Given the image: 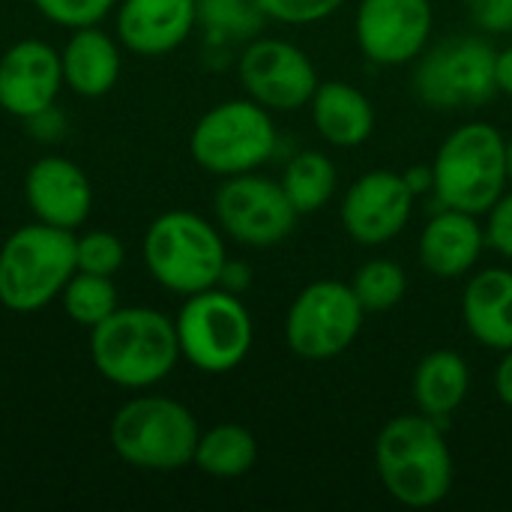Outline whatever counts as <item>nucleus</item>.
Wrapping results in <instances>:
<instances>
[{
	"label": "nucleus",
	"mask_w": 512,
	"mask_h": 512,
	"mask_svg": "<svg viewBox=\"0 0 512 512\" xmlns=\"http://www.w3.org/2000/svg\"><path fill=\"white\" fill-rule=\"evenodd\" d=\"M474 24L486 33L512 30V0H465Z\"/></svg>",
	"instance_id": "31"
},
{
	"label": "nucleus",
	"mask_w": 512,
	"mask_h": 512,
	"mask_svg": "<svg viewBox=\"0 0 512 512\" xmlns=\"http://www.w3.org/2000/svg\"><path fill=\"white\" fill-rule=\"evenodd\" d=\"M60 63H63V84L84 99H99L111 93L123 69L117 39L102 33L96 24L72 30V36L60 51Z\"/></svg>",
	"instance_id": "19"
},
{
	"label": "nucleus",
	"mask_w": 512,
	"mask_h": 512,
	"mask_svg": "<svg viewBox=\"0 0 512 512\" xmlns=\"http://www.w3.org/2000/svg\"><path fill=\"white\" fill-rule=\"evenodd\" d=\"M486 246V231L474 213L444 207L420 234V261L438 279H462Z\"/></svg>",
	"instance_id": "18"
},
{
	"label": "nucleus",
	"mask_w": 512,
	"mask_h": 512,
	"mask_svg": "<svg viewBox=\"0 0 512 512\" xmlns=\"http://www.w3.org/2000/svg\"><path fill=\"white\" fill-rule=\"evenodd\" d=\"M126 261V246L111 231H87L75 237V270L96 276H117Z\"/></svg>",
	"instance_id": "27"
},
{
	"label": "nucleus",
	"mask_w": 512,
	"mask_h": 512,
	"mask_svg": "<svg viewBox=\"0 0 512 512\" xmlns=\"http://www.w3.org/2000/svg\"><path fill=\"white\" fill-rule=\"evenodd\" d=\"M252 282V270L240 261H225V270H222V279H219V288L231 291V294H240L246 291Z\"/></svg>",
	"instance_id": "33"
},
{
	"label": "nucleus",
	"mask_w": 512,
	"mask_h": 512,
	"mask_svg": "<svg viewBox=\"0 0 512 512\" xmlns=\"http://www.w3.org/2000/svg\"><path fill=\"white\" fill-rule=\"evenodd\" d=\"M282 189L297 213H315L336 195V165L318 150H303L288 162Z\"/></svg>",
	"instance_id": "24"
},
{
	"label": "nucleus",
	"mask_w": 512,
	"mask_h": 512,
	"mask_svg": "<svg viewBox=\"0 0 512 512\" xmlns=\"http://www.w3.org/2000/svg\"><path fill=\"white\" fill-rule=\"evenodd\" d=\"M486 240L492 243V249H498L504 258L512 261V192H504L498 198V204L489 210V231Z\"/></svg>",
	"instance_id": "32"
},
{
	"label": "nucleus",
	"mask_w": 512,
	"mask_h": 512,
	"mask_svg": "<svg viewBox=\"0 0 512 512\" xmlns=\"http://www.w3.org/2000/svg\"><path fill=\"white\" fill-rule=\"evenodd\" d=\"M258 462V441L255 435L240 423H219L207 432H201L192 465L204 471L207 477L234 480L255 468Z\"/></svg>",
	"instance_id": "23"
},
{
	"label": "nucleus",
	"mask_w": 512,
	"mask_h": 512,
	"mask_svg": "<svg viewBox=\"0 0 512 512\" xmlns=\"http://www.w3.org/2000/svg\"><path fill=\"white\" fill-rule=\"evenodd\" d=\"M60 303L75 324L90 330V327L102 324L111 312L120 309L114 276H96V273L75 270V276L66 282V288L60 294Z\"/></svg>",
	"instance_id": "25"
},
{
	"label": "nucleus",
	"mask_w": 512,
	"mask_h": 512,
	"mask_svg": "<svg viewBox=\"0 0 512 512\" xmlns=\"http://www.w3.org/2000/svg\"><path fill=\"white\" fill-rule=\"evenodd\" d=\"M141 252L147 273L180 297L216 288L228 261L219 228L189 210L156 216L147 225Z\"/></svg>",
	"instance_id": "6"
},
{
	"label": "nucleus",
	"mask_w": 512,
	"mask_h": 512,
	"mask_svg": "<svg viewBox=\"0 0 512 512\" xmlns=\"http://www.w3.org/2000/svg\"><path fill=\"white\" fill-rule=\"evenodd\" d=\"M75 276V231L45 222L21 225L0 246V306L18 315L60 300Z\"/></svg>",
	"instance_id": "5"
},
{
	"label": "nucleus",
	"mask_w": 512,
	"mask_h": 512,
	"mask_svg": "<svg viewBox=\"0 0 512 512\" xmlns=\"http://www.w3.org/2000/svg\"><path fill=\"white\" fill-rule=\"evenodd\" d=\"M219 228L249 249H270L282 243L294 225L297 210L288 201L282 183H273L258 174H234L216 189L213 198Z\"/></svg>",
	"instance_id": "11"
},
{
	"label": "nucleus",
	"mask_w": 512,
	"mask_h": 512,
	"mask_svg": "<svg viewBox=\"0 0 512 512\" xmlns=\"http://www.w3.org/2000/svg\"><path fill=\"white\" fill-rule=\"evenodd\" d=\"M240 84L267 111H297L312 102L318 72L303 48L285 39H255L237 63Z\"/></svg>",
	"instance_id": "12"
},
{
	"label": "nucleus",
	"mask_w": 512,
	"mask_h": 512,
	"mask_svg": "<svg viewBox=\"0 0 512 512\" xmlns=\"http://www.w3.org/2000/svg\"><path fill=\"white\" fill-rule=\"evenodd\" d=\"M63 87L60 51L42 39H21L0 57V108L21 120L51 111Z\"/></svg>",
	"instance_id": "15"
},
{
	"label": "nucleus",
	"mask_w": 512,
	"mask_h": 512,
	"mask_svg": "<svg viewBox=\"0 0 512 512\" xmlns=\"http://www.w3.org/2000/svg\"><path fill=\"white\" fill-rule=\"evenodd\" d=\"M507 165H510V180H512V138L507 141Z\"/></svg>",
	"instance_id": "36"
},
{
	"label": "nucleus",
	"mask_w": 512,
	"mask_h": 512,
	"mask_svg": "<svg viewBox=\"0 0 512 512\" xmlns=\"http://www.w3.org/2000/svg\"><path fill=\"white\" fill-rule=\"evenodd\" d=\"M345 0H258L264 18L282 24H315L330 18Z\"/></svg>",
	"instance_id": "30"
},
{
	"label": "nucleus",
	"mask_w": 512,
	"mask_h": 512,
	"mask_svg": "<svg viewBox=\"0 0 512 512\" xmlns=\"http://www.w3.org/2000/svg\"><path fill=\"white\" fill-rule=\"evenodd\" d=\"M117 3L120 0H33L42 18L69 30L99 24Z\"/></svg>",
	"instance_id": "28"
},
{
	"label": "nucleus",
	"mask_w": 512,
	"mask_h": 512,
	"mask_svg": "<svg viewBox=\"0 0 512 512\" xmlns=\"http://www.w3.org/2000/svg\"><path fill=\"white\" fill-rule=\"evenodd\" d=\"M495 81H498V90L512 96V45L498 51L495 57Z\"/></svg>",
	"instance_id": "35"
},
{
	"label": "nucleus",
	"mask_w": 512,
	"mask_h": 512,
	"mask_svg": "<svg viewBox=\"0 0 512 512\" xmlns=\"http://www.w3.org/2000/svg\"><path fill=\"white\" fill-rule=\"evenodd\" d=\"M432 21L429 0H360L354 33L372 63L405 66L426 51Z\"/></svg>",
	"instance_id": "13"
},
{
	"label": "nucleus",
	"mask_w": 512,
	"mask_h": 512,
	"mask_svg": "<svg viewBox=\"0 0 512 512\" xmlns=\"http://www.w3.org/2000/svg\"><path fill=\"white\" fill-rule=\"evenodd\" d=\"M312 123L333 147H360L375 132V108L369 96L345 81H324L312 96Z\"/></svg>",
	"instance_id": "21"
},
{
	"label": "nucleus",
	"mask_w": 512,
	"mask_h": 512,
	"mask_svg": "<svg viewBox=\"0 0 512 512\" xmlns=\"http://www.w3.org/2000/svg\"><path fill=\"white\" fill-rule=\"evenodd\" d=\"M201 429L195 414L168 396H135L108 426L111 450L138 471L171 474L195 459Z\"/></svg>",
	"instance_id": "4"
},
{
	"label": "nucleus",
	"mask_w": 512,
	"mask_h": 512,
	"mask_svg": "<svg viewBox=\"0 0 512 512\" xmlns=\"http://www.w3.org/2000/svg\"><path fill=\"white\" fill-rule=\"evenodd\" d=\"M351 288L366 312H387L402 303V297L408 291V276L396 261L372 258L354 273Z\"/></svg>",
	"instance_id": "26"
},
{
	"label": "nucleus",
	"mask_w": 512,
	"mask_h": 512,
	"mask_svg": "<svg viewBox=\"0 0 512 512\" xmlns=\"http://www.w3.org/2000/svg\"><path fill=\"white\" fill-rule=\"evenodd\" d=\"M198 18L231 33H246L261 24L264 12L258 0H198Z\"/></svg>",
	"instance_id": "29"
},
{
	"label": "nucleus",
	"mask_w": 512,
	"mask_h": 512,
	"mask_svg": "<svg viewBox=\"0 0 512 512\" xmlns=\"http://www.w3.org/2000/svg\"><path fill=\"white\" fill-rule=\"evenodd\" d=\"M24 198L36 222L78 231L93 210V186L81 165L66 156H42L27 168Z\"/></svg>",
	"instance_id": "16"
},
{
	"label": "nucleus",
	"mask_w": 512,
	"mask_h": 512,
	"mask_svg": "<svg viewBox=\"0 0 512 512\" xmlns=\"http://www.w3.org/2000/svg\"><path fill=\"white\" fill-rule=\"evenodd\" d=\"M90 360L114 387H156L180 360L174 318L150 306H120L102 324L90 327Z\"/></svg>",
	"instance_id": "1"
},
{
	"label": "nucleus",
	"mask_w": 512,
	"mask_h": 512,
	"mask_svg": "<svg viewBox=\"0 0 512 512\" xmlns=\"http://www.w3.org/2000/svg\"><path fill=\"white\" fill-rule=\"evenodd\" d=\"M174 327L180 357L207 375H225L237 369L249 357L255 339V324L246 303L240 294H231L219 285L189 294L174 318Z\"/></svg>",
	"instance_id": "7"
},
{
	"label": "nucleus",
	"mask_w": 512,
	"mask_h": 512,
	"mask_svg": "<svg viewBox=\"0 0 512 512\" xmlns=\"http://www.w3.org/2000/svg\"><path fill=\"white\" fill-rule=\"evenodd\" d=\"M378 477L393 501L426 510L453 489V456L438 420L426 414L393 417L375 441Z\"/></svg>",
	"instance_id": "2"
},
{
	"label": "nucleus",
	"mask_w": 512,
	"mask_h": 512,
	"mask_svg": "<svg viewBox=\"0 0 512 512\" xmlns=\"http://www.w3.org/2000/svg\"><path fill=\"white\" fill-rule=\"evenodd\" d=\"M363 318L366 309L351 285L321 279L294 297L285 315V342L303 360H333L354 345Z\"/></svg>",
	"instance_id": "10"
},
{
	"label": "nucleus",
	"mask_w": 512,
	"mask_h": 512,
	"mask_svg": "<svg viewBox=\"0 0 512 512\" xmlns=\"http://www.w3.org/2000/svg\"><path fill=\"white\" fill-rule=\"evenodd\" d=\"M414 189L405 174L378 168L351 183L342 201V225L351 240L381 246L399 237L414 213Z\"/></svg>",
	"instance_id": "14"
},
{
	"label": "nucleus",
	"mask_w": 512,
	"mask_h": 512,
	"mask_svg": "<svg viewBox=\"0 0 512 512\" xmlns=\"http://www.w3.org/2000/svg\"><path fill=\"white\" fill-rule=\"evenodd\" d=\"M462 318L468 333L492 348H512V273L504 267H489L477 273L462 297Z\"/></svg>",
	"instance_id": "20"
},
{
	"label": "nucleus",
	"mask_w": 512,
	"mask_h": 512,
	"mask_svg": "<svg viewBox=\"0 0 512 512\" xmlns=\"http://www.w3.org/2000/svg\"><path fill=\"white\" fill-rule=\"evenodd\" d=\"M471 387V369L465 363L462 354L456 351H432L426 354L417 369H414V402L420 408V414L432 417V420H444L453 411H459V405L465 402Z\"/></svg>",
	"instance_id": "22"
},
{
	"label": "nucleus",
	"mask_w": 512,
	"mask_h": 512,
	"mask_svg": "<svg viewBox=\"0 0 512 512\" xmlns=\"http://www.w3.org/2000/svg\"><path fill=\"white\" fill-rule=\"evenodd\" d=\"M507 141L498 126L474 120L447 135L432 165V189L441 207L489 213L507 192Z\"/></svg>",
	"instance_id": "3"
},
{
	"label": "nucleus",
	"mask_w": 512,
	"mask_h": 512,
	"mask_svg": "<svg viewBox=\"0 0 512 512\" xmlns=\"http://www.w3.org/2000/svg\"><path fill=\"white\" fill-rule=\"evenodd\" d=\"M273 150V117L255 99H228L213 105L189 135L192 159L216 177L249 174L264 165Z\"/></svg>",
	"instance_id": "8"
},
{
	"label": "nucleus",
	"mask_w": 512,
	"mask_h": 512,
	"mask_svg": "<svg viewBox=\"0 0 512 512\" xmlns=\"http://www.w3.org/2000/svg\"><path fill=\"white\" fill-rule=\"evenodd\" d=\"M495 393L504 405L512 408V348L504 351V360L498 363V372H495Z\"/></svg>",
	"instance_id": "34"
},
{
	"label": "nucleus",
	"mask_w": 512,
	"mask_h": 512,
	"mask_svg": "<svg viewBox=\"0 0 512 512\" xmlns=\"http://www.w3.org/2000/svg\"><path fill=\"white\" fill-rule=\"evenodd\" d=\"M198 21V0H120L117 39L138 57H165L180 48Z\"/></svg>",
	"instance_id": "17"
},
{
	"label": "nucleus",
	"mask_w": 512,
	"mask_h": 512,
	"mask_svg": "<svg viewBox=\"0 0 512 512\" xmlns=\"http://www.w3.org/2000/svg\"><path fill=\"white\" fill-rule=\"evenodd\" d=\"M495 57L498 51L486 39H444L432 51L420 54L414 69V93L423 105L438 111L480 108L498 90Z\"/></svg>",
	"instance_id": "9"
}]
</instances>
